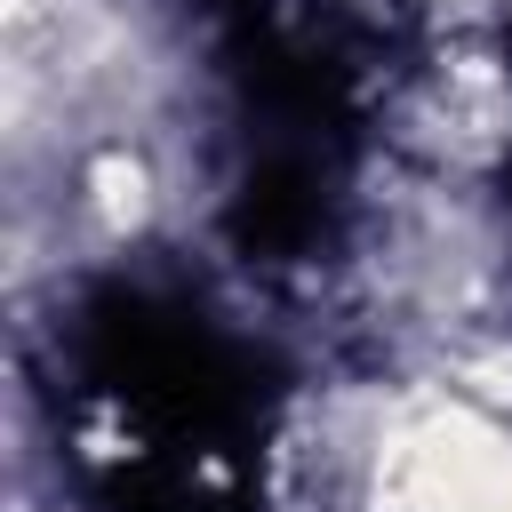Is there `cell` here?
Returning <instances> with one entry per match:
<instances>
[{
    "mask_svg": "<svg viewBox=\"0 0 512 512\" xmlns=\"http://www.w3.org/2000/svg\"><path fill=\"white\" fill-rule=\"evenodd\" d=\"M48 416L88 512H264L280 368L176 272H96L48 328Z\"/></svg>",
    "mask_w": 512,
    "mask_h": 512,
    "instance_id": "obj_1",
    "label": "cell"
},
{
    "mask_svg": "<svg viewBox=\"0 0 512 512\" xmlns=\"http://www.w3.org/2000/svg\"><path fill=\"white\" fill-rule=\"evenodd\" d=\"M224 80V240L256 272H304L336 256L368 120L376 32L320 0H200Z\"/></svg>",
    "mask_w": 512,
    "mask_h": 512,
    "instance_id": "obj_2",
    "label": "cell"
},
{
    "mask_svg": "<svg viewBox=\"0 0 512 512\" xmlns=\"http://www.w3.org/2000/svg\"><path fill=\"white\" fill-rule=\"evenodd\" d=\"M504 64H512V0H504Z\"/></svg>",
    "mask_w": 512,
    "mask_h": 512,
    "instance_id": "obj_3",
    "label": "cell"
},
{
    "mask_svg": "<svg viewBox=\"0 0 512 512\" xmlns=\"http://www.w3.org/2000/svg\"><path fill=\"white\" fill-rule=\"evenodd\" d=\"M504 192H512V176H504Z\"/></svg>",
    "mask_w": 512,
    "mask_h": 512,
    "instance_id": "obj_4",
    "label": "cell"
}]
</instances>
